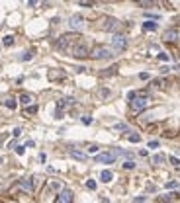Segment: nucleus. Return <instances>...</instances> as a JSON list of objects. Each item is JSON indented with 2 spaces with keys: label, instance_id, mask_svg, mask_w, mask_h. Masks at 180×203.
<instances>
[{
  "label": "nucleus",
  "instance_id": "1",
  "mask_svg": "<svg viewBox=\"0 0 180 203\" xmlns=\"http://www.w3.org/2000/svg\"><path fill=\"white\" fill-rule=\"evenodd\" d=\"M116 55L112 47H106V45H96L92 51H90V57L92 59H112Z\"/></svg>",
  "mask_w": 180,
  "mask_h": 203
},
{
  "label": "nucleus",
  "instance_id": "2",
  "mask_svg": "<svg viewBox=\"0 0 180 203\" xmlns=\"http://www.w3.org/2000/svg\"><path fill=\"white\" fill-rule=\"evenodd\" d=\"M147 106H149V96H147L145 92H139V94H137V98L129 102L131 112H141V110H145Z\"/></svg>",
  "mask_w": 180,
  "mask_h": 203
},
{
  "label": "nucleus",
  "instance_id": "3",
  "mask_svg": "<svg viewBox=\"0 0 180 203\" xmlns=\"http://www.w3.org/2000/svg\"><path fill=\"white\" fill-rule=\"evenodd\" d=\"M125 47H127V39H125V35L116 33L112 37V49L116 51V53H122V51H125Z\"/></svg>",
  "mask_w": 180,
  "mask_h": 203
},
{
  "label": "nucleus",
  "instance_id": "4",
  "mask_svg": "<svg viewBox=\"0 0 180 203\" xmlns=\"http://www.w3.org/2000/svg\"><path fill=\"white\" fill-rule=\"evenodd\" d=\"M77 39H80L79 35H75V33H65V35H61L59 37V41H57V49H67L71 43H75Z\"/></svg>",
  "mask_w": 180,
  "mask_h": 203
},
{
  "label": "nucleus",
  "instance_id": "5",
  "mask_svg": "<svg viewBox=\"0 0 180 203\" xmlns=\"http://www.w3.org/2000/svg\"><path fill=\"white\" fill-rule=\"evenodd\" d=\"M102 29L104 31H120L122 29V22H118L116 18H106L102 23Z\"/></svg>",
  "mask_w": 180,
  "mask_h": 203
},
{
  "label": "nucleus",
  "instance_id": "6",
  "mask_svg": "<svg viewBox=\"0 0 180 203\" xmlns=\"http://www.w3.org/2000/svg\"><path fill=\"white\" fill-rule=\"evenodd\" d=\"M69 27H71V29H75V31L84 29V18H82V16H79V14L71 16V18H69Z\"/></svg>",
  "mask_w": 180,
  "mask_h": 203
},
{
  "label": "nucleus",
  "instance_id": "7",
  "mask_svg": "<svg viewBox=\"0 0 180 203\" xmlns=\"http://www.w3.org/2000/svg\"><path fill=\"white\" fill-rule=\"evenodd\" d=\"M88 55H90V51L84 43H77L75 49H73V57H77V59H82V57H88Z\"/></svg>",
  "mask_w": 180,
  "mask_h": 203
},
{
  "label": "nucleus",
  "instance_id": "8",
  "mask_svg": "<svg viewBox=\"0 0 180 203\" xmlns=\"http://www.w3.org/2000/svg\"><path fill=\"white\" fill-rule=\"evenodd\" d=\"M114 160H116V156H114L112 152H100V154L96 156V162H98V164H112Z\"/></svg>",
  "mask_w": 180,
  "mask_h": 203
},
{
  "label": "nucleus",
  "instance_id": "9",
  "mask_svg": "<svg viewBox=\"0 0 180 203\" xmlns=\"http://www.w3.org/2000/svg\"><path fill=\"white\" fill-rule=\"evenodd\" d=\"M73 201V192L71 190H63L57 197V203H71Z\"/></svg>",
  "mask_w": 180,
  "mask_h": 203
},
{
  "label": "nucleus",
  "instance_id": "10",
  "mask_svg": "<svg viewBox=\"0 0 180 203\" xmlns=\"http://www.w3.org/2000/svg\"><path fill=\"white\" fill-rule=\"evenodd\" d=\"M18 186H20V190H24L26 193H32V192H34V182H32V180H22Z\"/></svg>",
  "mask_w": 180,
  "mask_h": 203
},
{
  "label": "nucleus",
  "instance_id": "11",
  "mask_svg": "<svg viewBox=\"0 0 180 203\" xmlns=\"http://www.w3.org/2000/svg\"><path fill=\"white\" fill-rule=\"evenodd\" d=\"M163 39L165 41H174V39H178V31L176 29H169V31H165Z\"/></svg>",
  "mask_w": 180,
  "mask_h": 203
},
{
  "label": "nucleus",
  "instance_id": "12",
  "mask_svg": "<svg viewBox=\"0 0 180 203\" xmlns=\"http://www.w3.org/2000/svg\"><path fill=\"white\" fill-rule=\"evenodd\" d=\"M157 27H159V23L155 22V20H147V22L143 23V29H145V31H155Z\"/></svg>",
  "mask_w": 180,
  "mask_h": 203
},
{
  "label": "nucleus",
  "instance_id": "13",
  "mask_svg": "<svg viewBox=\"0 0 180 203\" xmlns=\"http://www.w3.org/2000/svg\"><path fill=\"white\" fill-rule=\"evenodd\" d=\"M112 172H110V170H102V174H100V180L102 182H106V184H108V182H112Z\"/></svg>",
  "mask_w": 180,
  "mask_h": 203
},
{
  "label": "nucleus",
  "instance_id": "14",
  "mask_svg": "<svg viewBox=\"0 0 180 203\" xmlns=\"http://www.w3.org/2000/svg\"><path fill=\"white\" fill-rule=\"evenodd\" d=\"M71 156L77 158V160H80V162H84V160H86V154H84V152H80V150H71Z\"/></svg>",
  "mask_w": 180,
  "mask_h": 203
},
{
  "label": "nucleus",
  "instance_id": "15",
  "mask_svg": "<svg viewBox=\"0 0 180 203\" xmlns=\"http://www.w3.org/2000/svg\"><path fill=\"white\" fill-rule=\"evenodd\" d=\"M4 106H6L8 110H16V106H18V102L14 100V98H6V100H4Z\"/></svg>",
  "mask_w": 180,
  "mask_h": 203
},
{
  "label": "nucleus",
  "instance_id": "16",
  "mask_svg": "<svg viewBox=\"0 0 180 203\" xmlns=\"http://www.w3.org/2000/svg\"><path fill=\"white\" fill-rule=\"evenodd\" d=\"M20 102H22V106H30V104L34 102V98H32L30 94H22V96H20Z\"/></svg>",
  "mask_w": 180,
  "mask_h": 203
},
{
  "label": "nucleus",
  "instance_id": "17",
  "mask_svg": "<svg viewBox=\"0 0 180 203\" xmlns=\"http://www.w3.org/2000/svg\"><path fill=\"white\" fill-rule=\"evenodd\" d=\"M49 78H51V80H57V78H65V72H55V70H51V72H49Z\"/></svg>",
  "mask_w": 180,
  "mask_h": 203
},
{
  "label": "nucleus",
  "instance_id": "18",
  "mask_svg": "<svg viewBox=\"0 0 180 203\" xmlns=\"http://www.w3.org/2000/svg\"><path fill=\"white\" fill-rule=\"evenodd\" d=\"M34 113H37V106H28L26 108V115H34Z\"/></svg>",
  "mask_w": 180,
  "mask_h": 203
},
{
  "label": "nucleus",
  "instance_id": "19",
  "mask_svg": "<svg viewBox=\"0 0 180 203\" xmlns=\"http://www.w3.org/2000/svg\"><path fill=\"white\" fill-rule=\"evenodd\" d=\"M127 139H129V143H139V141H141V137L137 135V133H131V135H127Z\"/></svg>",
  "mask_w": 180,
  "mask_h": 203
},
{
  "label": "nucleus",
  "instance_id": "20",
  "mask_svg": "<svg viewBox=\"0 0 180 203\" xmlns=\"http://www.w3.org/2000/svg\"><path fill=\"white\" fill-rule=\"evenodd\" d=\"M2 43H4V45H6V47H10L12 43H14V37H12V35H6V37L2 39Z\"/></svg>",
  "mask_w": 180,
  "mask_h": 203
},
{
  "label": "nucleus",
  "instance_id": "21",
  "mask_svg": "<svg viewBox=\"0 0 180 203\" xmlns=\"http://www.w3.org/2000/svg\"><path fill=\"white\" fill-rule=\"evenodd\" d=\"M124 168L125 170H133L135 168V162H133V160H125V162H124Z\"/></svg>",
  "mask_w": 180,
  "mask_h": 203
},
{
  "label": "nucleus",
  "instance_id": "22",
  "mask_svg": "<svg viewBox=\"0 0 180 203\" xmlns=\"http://www.w3.org/2000/svg\"><path fill=\"white\" fill-rule=\"evenodd\" d=\"M153 162H155V164H161V162H165V154H155V156H153Z\"/></svg>",
  "mask_w": 180,
  "mask_h": 203
},
{
  "label": "nucleus",
  "instance_id": "23",
  "mask_svg": "<svg viewBox=\"0 0 180 203\" xmlns=\"http://www.w3.org/2000/svg\"><path fill=\"white\" fill-rule=\"evenodd\" d=\"M167 190H174V188H178V182L172 180V182H167V186H165Z\"/></svg>",
  "mask_w": 180,
  "mask_h": 203
},
{
  "label": "nucleus",
  "instance_id": "24",
  "mask_svg": "<svg viewBox=\"0 0 180 203\" xmlns=\"http://www.w3.org/2000/svg\"><path fill=\"white\" fill-rule=\"evenodd\" d=\"M169 160H170V164H172V166H176V168H178V166H180V160H178V158H176V156H170Z\"/></svg>",
  "mask_w": 180,
  "mask_h": 203
},
{
  "label": "nucleus",
  "instance_id": "25",
  "mask_svg": "<svg viewBox=\"0 0 180 203\" xmlns=\"http://www.w3.org/2000/svg\"><path fill=\"white\" fill-rule=\"evenodd\" d=\"M157 59H159V61H165V63H167V61H169L170 57L167 55V53H159V55H157Z\"/></svg>",
  "mask_w": 180,
  "mask_h": 203
},
{
  "label": "nucleus",
  "instance_id": "26",
  "mask_svg": "<svg viewBox=\"0 0 180 203\" xmlns=\"http://www.w3.org/2000/svg\"><path fill=\"white\" fill-rule=\"evenodd\" d=\"M80 121H82L84 125H90V123H92V117H90V115H84V117H82Z\"/></svg>",
  "mask_w": 180,
  "mask_h": 203
},
{
  "label": "nucleus",
  "instance_id": "27",
  "mask_svg": "<svg viewBox=\"0 0 180 203\" xmlns=\"http://www.w3.org/2000/svg\"><path fill=\"white\" fill-rule=\"evenodd\" d=\"M86 188H88V190H96V182L88 180V182H86Z\"/></svg>",
  "mask_w": 180,
  "mask_h": 203
},
{
  "label": "nucleus",
  "instance_id": "28",
  "mask_svg": "<svg viewBox=\"0 0 180 203\" xmlns=\"http://www.w3.org/2000/svg\"><path fill=\"white\" fill-rule=\"evenodd\" d=\"M32 57H34V53H32V51H28V53H24V55H22V61H30Z\"/></svg>",
  "mask_w": 180,
  "mask_h": 203
},
{
  "label": "nucleus",
  "instance_id": "29",
  "mask_svg": "<svg viewBox=\"0 0 180 203\" xmlns=\"http://www.w3.org/2000/svg\"><path fill=\"white\" fill-rule=\"evenodd\" d=\"M88 152H90V154L98 152V145H90V147H88Z\"/></svg>",
  "mask_w": 180,
  "mask_h": 203
},
{
  "label": "nucleus",
  "instance_id": "30",
  "mask_svg": "<svg viewBox=\"0 0 180 203\" xmlns=\"http://www.w3.org/2000/svg\"><path fill=\"white\" fill-rule=\"evenodd\" d=\"M116 129H120V131H127V125H125V123H118V125H116Z\"/></svg>",
  "mask_w": 180,
  "mask_h": 203
},
{
  "label": "nucleus",
  "instance_id": "31",
  "mask_svg": "<svg viewBox=\"0 0 180 203\" xmlns=\"http://www.w3.org/2000/svg\"><path fill=\"white\" fill-rule=\"evenodd\" d=\"M145 199H147L145 195H139V197H135V199H133V203H143Z\"/></svg>",
  "mask_w": 180,
  "mask_h": 203
},
{
  "label": "nucleus",
  "instance_id": "32",
  "mask_svg": "<svg viewBox=\"0 0 180 203\" xmlns=\"http://www.w3.org/2000/svg\"><path fill=\"white\" fill-rule=\"evenodd\" d=\"M12 135H14V137H20V135H22V129H20V127H16V129L12 131Z\"/></svg>",
  "mask_w": 180,
  "mask_h": 203
},
{
  "label": "nucleus",
  "instance_id": "33",
  "mask_svg": "<svg viewBox=\"0 0 180 203\" xmlns=\"http://www.w3.org/2000/svg\"><path fill=\"white\" fill-rule=\"evenodd\" d=\"M49 188H51V190H59V188H61V184H59V182H51V186H49Z\"/></svg>",
  "mask_w": 180,
  "mask_h": 203
},
{
  "label": "nucleus",
  "instance_id": "34",
  "mask_svg": "<svg viewBox=\"0 0 180 203\" xmlns=\"http://www.w3.org/2000/svg\"><path fill=\"white\" fill-rule=\"evenodd\" d=\"M16 152H18V154H20V156H22L24 152H26V147H16Z\"/></svg>",
  "mask_w": 180,
  "mask_h": 203
},
{
  "label": "nucleus",
  "instance_id": "35",
  "mask_svg": "<svg viewBox=\"0 0 180 203\" xmlns=\"http://www.w3.org/2000/svg\"><path fill=\"white\" fill-rule=\"evenodd\" d=\"M139 78H141V80H149V72H141Z\"/></svg>",
  "mask_w": 180,
  "mask_h": 203
},
{
  "label": "nucleus",
  "instance_id": "36",
  "mask_svg": "<svg viewBox=\"0 0 180 203\" xmlns=\"http://www.w3.org/2000/svg\"><path fill=\"white\" fill-rule=\"evenodd\" d=\"M79 6H86V8H88V6H94V4H92V2H84V0H82V2H79Z\"/></svg>",
  "mask_w": 180,
  "mask_h": 203
},
{
  "label": "nucleus",
  "instance_id": "37",
  "mask_svg": "<svg viewBox=\"0 0 180 203\" xmlns=\"http://www.w3.org/2000/svg\"><path fill=\"white\" fill-rule=\"evenodd\" d=\"M100 96H102V98H108V96H110V90H102Z\"/></svg>",
  "mask_w": 180,
  "mask_h": 203
},
{
  "label": "nucleus",
  "instance_id": "38",
  "mask_svg": "<svg viewBox=\"0 0 180 203\" xmlns=\"http://www.w3.org/2000/svg\"><path fill=\"white\" fill-rule=\"evenodd\" d=\"M149 147H151V148H157L159 147V141H151V143H149Z\"/></svg>",
  "mask_w": 180,
  "mask_h": 203
},
{
  "label": "nucleus",
  "instance_id": "39",
  "mask_svg": "<svg viewBox=\"0 0 180 203\" xmlns=\"http://www.w3.org/2000/svg\"><path fill=\"white\" fill-rule=\"evenodd\" d=\"M75 70H77V72H84V70H86V67H77Z\"/></svg>",
  "mask_w": 180,
  "mask_h": 203
},
{
  "label": "nucleus",
  "instance_id": "40",
  "mask_svg": "<svg viewBox=\"0 0 180 203\" xmlns=\"http://www.w3.org/2000/svg\"><path fill=\"white\" fill-rule=\"evenodd\" d=\"M0 164H2V156H0Z\"/></svg>",
  "mask_w": 180,
  "mask_h": 203
},
{
  "label": "nucleus",
  "instance_id": "41",
  "mask_svg": "<svg viewBox=\"0 0 180 203\" xmlns=\"http://www.w3.org/2000/svg\"><path fill=\"white\" fill-rule=\"evenodd\" d=\"M176 152H178V154H180V148H178V150H176Z\"/></svg>",
  "mask_w": 180,
  "mask_h": 203
}]
</instances>
